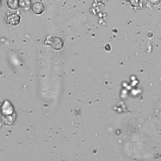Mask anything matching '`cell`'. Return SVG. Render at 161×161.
Returning a JSON list of instances; mask_svg holds the SVG:
<instances>
[{
    "label": "cell",
    "instance_id": "obj_1",
    "mask_svg": "<svg viewBox=\"0 0 161 161\" xmlns=\"http://www.w3.org/2000/svg\"><path fill=\"white\" fill-rule=\"evenodd\" d=\"M44 45H48L55 50H60L64 47L63 39L58 36L49 35L44 40Z\"/></svg>",
    "mask_w": 161,
    "mask_h": 161
},
{
    "label": "cell",
    "instance_id": "obj_2",
    "mask_svg": "<svg viewBox=\"0 0 161 161\" xmlns=\"http://www.w3.org/2000/svg\"><path fill=\"white\" fill-rule=\"evenodd\" d=\"M1 111L2 115L4 116L5 117H7V116L10 117L11 115L14 112L13 106H12L11 103L9 101L6 100L4 101V102L1 106Z\"/></svg>",
    "mask_w": 161,
    "mask_h": 161
},
{
    "label": "cell",
    "instance_id": "obj_3",
    "mask_svg": "<svg viewBox=\"0 0 161 161\" xmlns=\"http://www.w3.org/2000/svg\"><path fill=\"white\" fill-rule=\"evenodd\" d=\"M21 20L20 16L16 13H11L7 15L6 18V23L10 26H16L18 25Z\"/></svg>",
    "mask_w": 161,
    "mask_h": 161
},
{
    "label": "cell",
    "instance_id": "obj_4",
    "mask_svg": "<svg viewBox=\"0 0 161 161\" xmlns=\"http://www.w3.org/2000/svg\"><path fill=\"white\" fill-rule=\"evenodd\" d=\"M31 9L35 14L40 15L44 12L45 6L42 3L36 1L31 5Z\"/></svg>",
    "mask_w": 161,
    "mask_h": 161
},
{
    "label": "cell",
    "instance_id": "obj_5",
    "mask_svg": "<svg viewBox=\"0 0 161 161\" xmlns=\"http://www.w3.org/2000/svg\"><path fill=\"white\" fill-rule=\"evenodd\" d=\"M7 5L9 8L13 10H16L19 6V0H8Z\"/></svg>",
    "mask_w": 161,
    "mask_h": 161
},
{
    "label": "cell",
    "instance_id": "obj_6",
    "mask_svg": "<svg viewBox=\"0 0 161 161\" xmlns=\"http://www.w3.org/2000/svg\"><path fill=\"white\" fill-rule=\"evenodd\" d=\"M19 6L25 10H29L31 7V0H19Z\"/></svg>",
    "mask_w": 161,
    "mask_h": 161
}]
</instances>
